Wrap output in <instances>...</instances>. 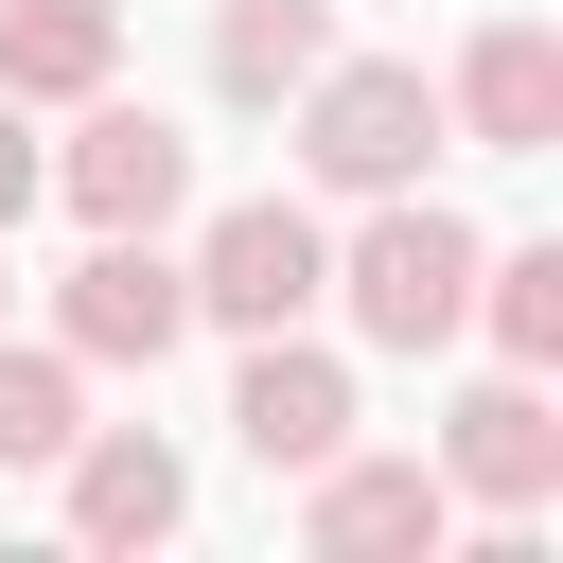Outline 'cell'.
<instances>
[{"mask_svg":"<svg viewBox=\"0 0 563 563\" xmlns=\"http://www.w3.org/2000/svg\"><path fill=\"white\" fill-rule=\"evenodd\" d=\"M334 299H352L369 352H440V334H475V229L405 176V194H369V229L334 246Z\"/></svg>","mask_w":563,"mask_h":563,"instance_id":"6da1fadb","label":"cell"},{"mask_svg":"<svg viewBox=\"0 0 563 563\" xmlns=\"http://www.w3.org/2000/svg\"><path fill=\"white\" fill-rule=\"evenodd\" d=\"M422 141H440V88L405 53H317L299 70V176L317 194H405Z\"/></svg>","mask_w":563,"mask_h":563,"instance_id":"7a4b0ae2","label":"cell"},{"mask_svg":"<svg viewBox=\"0 0 563 563\" xmlns=\"http://www.w3.org/2000/svg\"><path fill=\"white\" fill-rule=\"evenodd\" d=\"M194 317H229V334H299L317 299H334V246H317V211L299 194H229L211 229H194Z\"/></svg>","mask_w":563,"mask_h":563,"instance_id":"3957f363","label":"cell"},{"mask_svg":"<svg viewBox=\"0 0 563 563\" xmlns=\"http://www.w3.org/2000/svg\"><path fill=\"white\" fill-rule=\"evenodd\" d=\"M53 334H70V369H158L194 334V282L158 264V229H88V264L53 282Z\"/></svg>","mask_w":563,"mask_h":563,"instance_id":"277c9868","label":"cell"},{"mask_svg":"<svg viewBox=\"0 0 563 563\" xmlns=\"http://www.w3.org/2000/svg\"><path fill=\"white\" fill-rule=\"evenodd\" d=\"M53 194H70L88 229H176V211H194V141H176L158 106H88V123L53 141Z\"/></svg>","mask_w":563,"mask_h":563,"instance_id":"5b68a950","label":"cell"},{"mask_svg":"<svg viewBox=\"0 0 563 563\" xmlns=\"http://www.w3.org/2000/svg\"><path fill=\"white\" fill-rule=\"evenodd\" d=\"M440 493H475V510H545V493H563L545 369H493V387H457V422H440Z\"/></svg>","mask_w":563,"mask_h":563,"instance_id":"8992f818","label":"cell"},{"mask_svg":"<svg viewBox=\"0 0 563 563\" xmlns=\"http://www.w3.org/2000/svg\"><path fill=\"white\" fill-rule=\"evenodd\" d=\"M457 528V493H440V457H317V510H299V545L317 563H405V545H440Z\"/></svg>","mask_w":563,"mask_h":563,"instance_id":"52a82bcc","label":"cell"},{"mask_svg":"<svg viewBox=\"0 0 563 563\" xmlns=\"http://www.w3.org/2000/svg\"><path fill=\"white\" fill-rule=\"evenodd\" d=\"M229 440H246L264 475H317V457L352 440V369L299 352V334H246V369H229Z\"/></svg>","mask_w":563,"mask_h":563,"instance_id":"ba28073f","label":"cell"},{"mask_svg":"<svg viewBox=\"0 0 563 563\" xmlns=\"http://www.w3.org/2000/svg\"><path fill=\"white\" fill-rule=\"evenodd\" d=\"M440 123H475L493 158H545V141H563V35H545V18H493V35L457 53Z\"/></svg>","mask_w":563,"mask_h":563,"instance_id":"9c48e42d","label":"cell"},{"mask_svg":"<svg viewBox=\"0 0 563 563\" xmlns=\"http://www.w3.org/2000/svg\"><path fill=\"white\" fill-rule=\"evenodd\" d=\"M53 475H70V528H88V545H158V528L194 510V475H176V440H141V422H106V440H70Z\"/></svg>","mask_w":563,"mask_h":563,"instance_id":"30bf717a","label":"cell"},{"mask_svg":"<svg viewBox=\"0 0 563 563\" xmlns=\"http://www.w3.org/2000/svg\"><path fill=\"white\" fill-rule=\"evenodd\" d=\"M106 53H123L106 0H0V106H88Z\"/></svg>","mask_w":563,"mask_h":563,"instance_id":"8fae6325","label":"cell"},{"mask_svg":"<svg viewBox=\"0 0 563 563\" xmlns=\"http://www.w3.org/2000/svg\"><path fill=\"white\" fill-rule=\"evenodd\" d=\"M317 53H334V0H229V18H211V88H229V106H282Z\"/></svg>","mask_w":563,"mask_h":563,"instance_id":"7c38bea8","label":"cell"},{"mask_svg":"<svg viewBox=\"0 0 563 563\" xmlns=\"http://www.w3.org/2000/svg\"><path fill=\"white\" fill-rule=\"evenodd\" d=\"M475 317L510 369H563V246H475Z\"/></svg>","mask_w":563,"mask_h":563,"instance_id":"4fadbf2b","label":"cell"},{"mask_svg":"<svg viewBox=\"0 0 563 563\" xmlns=\"http://www.w3.org/2000/svg\"><path fill=\"white\" fill-rule=\"evenodd\" d=\"M88 440V387H70V352H0V457L18 475H53Z\"/></svg>","mask_w":563,"mask_h":563,"instance_id":"5bb4252c","label":"cell"},{"mask_svg":"<svg viewBox=\"0 0 563 563\" xmlns=\"http://www.w3.org/2000/svg\"><path fill=\"white\" fill-rule=\"evenodd\" d=\"M35 194H53V158H35V123H18V106H0V229H18V211H35Z\"/></svg>","mask_w":563,"mask_h":563,"instance_id":"9a60e30c","label":"cell"}]
</instances>
